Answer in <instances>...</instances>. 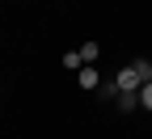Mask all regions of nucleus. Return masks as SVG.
<instances>
[{"label":"nucleus","instance_id":"5","mask_svg":"<svg viewBox=\"0 0 152 139\" xmlns=\"http://www.w3.org/2000/svg\"><path fill=\"white\" fill-rule=\"evenodd\" d=\"M64 68H72V72H80V68H85V59H80V51H68V55H64Z\"/></svg>","mask_w":152,"mask_h":139},{"label":"nucleus","instance_id":"3","mask_svg":"<svg viewBox=\"0 0 152 139\" xmlns=\"http://www.w3.org/2000/svg\"><path fill=\"white\" fill-rule=\"evenodd\" d=\"M114 106H118L123 114H131V110L140 106V93H118V97H114Z\"/></svg>","mask_w":152,"mask_h":139},{"label":"nucleus","instance_id":"4","mask_svg":"<svg viewBox=\"0 0 152 139\" xmlns=\"http://www.w3.org/2000/svg\"><path fill=\"white\" fill-rule=\"evenodd\" d=\"M97 55H102V47H97V42H85V47H80V59H85V68H89Z\"/></svg>","mask_w":152,"mask_h":139},{"label":"nucleus","instance_id":"6","mask_svg":"<svg viewBox=\"0 0 152 139\" xmlns=\"http://www.w3.org/2000/svg\"><path fill=\"white\" fill-rule=\"evenodd\" d=\"M140 106H144V110H152V84H144V89H140Z\"/></svg>","mask_w":152,"mask_h":139},{"label":"nucleus","instance_id":"1","mask_svg":"<svg viewBox=\"0 0 152 139\" xmlns=\"http://www.w3.org/2000/svg\"><path fill=\"white\" fill-rule=\"evenodd\" d=\"M114 84H118V93H140L144 84H152V68L144 63V59H135V63H127L118 76H114Z\"/></svg>","mask_w":152,"mask_h":139},{"label":"nucleus","instance_id":"2","mask_svg":"<svg viewBox=\"0 0 152 139\" xmlns=\"http://www.w3.org/2000/svg\"><path fill=\"white\" fill-rule=\"evenodd\" d=\"M76 80H80V89H102L97 68H80V72H76Z\"/></svg>","mask_w":152,"mask_h":139}]
</instances>
